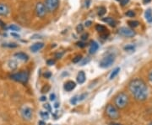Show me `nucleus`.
<instances>
[{
	"instance_id": "obj_6",
	"label": "nucleus",
	"mask_w": 152,
	"mask_h": 125,
	"mask_svg": "<svg viewBox=\"0 0 152 125\" xmlns=\"http://www.w3.org/2000/svg\"><path fill=\"white\" fill-rule=\"evenodd\" d=\"M44 5L47 11H48L49 13H52L58 8L59 0H45Z\"/></svg>"
},
{
	"instance_id": "obj_43",
	"label": "nucleus",
	"mask_w": 152,
	"mask_h": 125,
	"mask_svg": "<svg viewBox=\"0 0 152 125\" xmlns=\"http://www.w3.org/2000/svg\"><path fill=\"white\" fill-rule=\"evenodd\" d=\"M63 55V52H62V53H58V54L56 55V58H58V59H59V58H61L62 57V56Z\"/></svg>"
},
{
	"instance_id": "obj_29",
	"label": "nucleus",
	"mask_w": 152,
	"mask_h": 125,
	"mask_svg": "<svg viewBox=\"0 0 152 125\" xmlns=\"http://www.w3.org/2000/svg\"><path fill=\"white\" fill-rule=\"evenodd\" d=\"M83 30H84V26H83V25H80H80H79L78 26L76 27V31H77V32H78V33H80V32H82V31H83Z\"/></svg>"
},
{
	"instance_id": "obj_15",
	"label": "nucleus",
	"mask_w": 152,
	"mask_h": 125,
	"mask_svg": "<svg viewBox=\"0 0 152 125\" xmlns=\"http://www.w3.org/2000/svg\"><path fill=\"white\" fill-rule=\"evenodd\" d=\"M77 82L80 84H83L85 82V74L83 71H80L77 75Z\"/></svg>"
},
{
	"instance_id": "obj_18",
	"label": "nucleus",
	"mask_w": 152,
	"mask_h": 125,
	"mask_svg": "<svg viewBox=\"0 0 152 125\" xmlns=\"http://www.w3.org/2000/svg\"><path fill=\"white\" fill-rule=\"evenodd\" d=\"M8 66H9V67H10V69L13 71V70H14V69L17 68V62H16L15 60H11L9 61Z\"/></svg>"
},
{
	"instance_id": "obj_32",
	"label": "nucleus",
	"mask_w": 152,
	"mask_h": 125,
	"mask_svg": "<svg viewBox=\"0 0 152 125\" xmlns=\"http://www.w3.org/2000/svg\"><path fill=\"white\" fill-rule=\"evenodd\" d=\"M89 61H90V58H89V57L85 58V59H84V60H83V61H82L81 63H80V66H85V64H87Z\"/></svg>"
},
{
	"instance_id": "obj_51",
	"label": "nucleus",
	"mask_w": 152,
	"mask_h": 125,
	"mask_svg": "<svg viewBox=\"0 0 152 125\" xmlns=\"http://www.w3.org/2000/svg\"><path fill=\"white\" fill-rule=\"evenodd\" d=\"M110 125H122V124H118V123H111V124H110Z\"/></svg>"
},
{
	"instance_id": "obj_9",
	"label": "nucleus",
	"mask_w": 152,
	"mask_h": 125,
	"mask_svg": "<svg viewBox=\"0 0 152 125\" xmlns=\"http://www.w3.org/2000/svg\"><path fill=\"white\" fill-rule=\"evenodd\" d=\"M21 116L25 120L30 121L32 118L33 116V111L29 107H24L21 109Z\"/></svg>"
},
{
	"instance_id": "obj_3",
	"label": "nucleus",
	"mask_w": 152,
	"mask_h": 125,
	"mask_svg": "<svg viewBox=\"0 0 152 125\" xmlns=\"http://www.w3.org/2000/svg\"><path fill=\"white\" fill-rule=\"evenodd\" d=\"M10 78L20 83H26L29 80V72L26 71H20L19 72L13 73L10 75Z\"/></svg>"
},
{
	"instance_id": "obj_41",
	"label": "nucleus",
	"mask_w": 152,
	"mask_h": 125,
	"mask_svg": "<svg viewBox=\"0 0 152 125\" xmlns=\"http://www.w3.org/2000/svg\"><path fill=\"white\" fill-rule=\"evenodd\" d=\"M91 24H92V22L90 21V20H89V21H86V22H85V26H86V27H90V26H91Z\"/></svg>"
},
{
	"instance_id": "obj_34",
	"label": "nucleus",
	"mask_w": 152,
	"mask_h": 125,
	"mask_svg": "<svg viewBox=\"0 0 152 125\" xmlns=\"http://www.w3.org/2000/svg\"><path fill=\"white\" fill-rule=\"evenodd\" d=\"M88 36H89V34H86V33H85V34L81 35V40H86L88 39Z\"/></svg>"
},
{
	"instance_id": "obj_46",
	"label": "nucleus",
	"mask_w": 152,
	"mask_h": 125,
	"mask_svg": "<svg viewBox=\"0 0 152 125\" xmlns=\"http://www.w3.org/2000/svg\"><path fill=\"white\" fill-rule=\"evenodd\" d=\"M151 0H143V3H144V4H147V3H151Z\"/></svg>"
},
{
	"instance_id": "obj_20",
	"label": "nucleus",
	"mask_w": 152,
	"mask_h": 125,
	"mask_svg": "<svg viewBox=\"0 0 152 125\" xmlns=\"http://www.w3.org/2000/svg\"><path fill=\"white\" fill-rule=\"evenodd\" d=\"M128 24L132 28H136L140 25V22L137 21V20H129V21H128Z\"/></svg>"
},
{
	"instance_id": "obj_33",
	"label": "nucleus",
	"mask_w": 152,
	"mask_h": 125,
	"mask_svg": "<svg viewBox=\"0 0 152 125\" xmlns=\"http://www.w3.org/2000/svg\"><path fill=\"white\" fill-rule=\"evenodd\" d=\"M86 97H87V93H83V94H81L79 97V101H83L85 98H86Z\"/></svg>"
},
{
	"instance_id": "obj_8",
	"label": "nucleus",
	"mask_w": 152,
	"mask_h": 125,
	"mask_svg": "<svg viewBox=\"0 0 152 125\" xmlns=\"http://www.w3.org/2000/svg\"><path fill=\"white\" fill-rule=\"evenodd\" d=\"M118 34L120 35L123 36V37H127V38H131L135 35L134 31L132 30L129 28H127V27H122V28H120L118 29Z\"/></svg>"
},
{
	"instance_id": "obj_13",
	"label": "nucleus",
	"mask_w": 152,
	"mask_h": 125,
	"mask_svg": "<svg viewBox=\"0 0 152 125\" xmlns=\"http://www.w3.org/2000/svg\"><path fill=\"white\" fill-rule=\"evenodd\" d=\"M14 56V57L19 59V60H23V61H27L29 59V56L24 52H17V53H15Z\"/></svg>"
},
{
	"instance_id": "obj_26",
	"label": "nucleus",
	"mask_w": 152,
	"mask_h": 125,
	"mask_svg": "<svg viewBox=\"0 0 152 125\" xmlns=\"http://www.w3.org/2000/svg\"><path fill=\"white\" fill-rule=\"evenodd\" d=\"M79 102V97L78 96H75L74 97H72V99L70 100V102L73 104V105H75L77 102Z\"/></svg>"
},
{
	"instance_id": "obj_10",
	"label": "nucleus",
	"mask_w": 152,
	"mask_h": 125,
	"mask_svg": "<svg viewBox=\"0 0 152 125\" xmlns=\"http://www.w3.org/2000/svg\"><path fill=\"white\" fill-rule=\"evenodd\" d=\"M76 87V83L73 81H69V82H65L64 86H63V88L66 92H71Z\"/></svg>"
},
{
	"instance_id": "obj_50",
	"label": "nucleus",
	"mask_w": 152,
	"mask_h": 125,
	"mask_svg": "<svg viewBox=\"0 0 152 125\" xmlns=\"http://www.w3.org/2000/svg\"><path fill=\"white\" fill-rule=\"evenodd\" d=\"M38 125H46V124L43 122V121H40V122L38 123Z\"/></svg>"
},
{
	"instance_id": "obj_39",
	"label": "nucleus",
	"mask_w": 152,
	"mask_h": 125,
	"mask_svg": "<svg viewBox=\"0 0 152 125\" xmlns=\"http://www.w3.org/2000/svg\"><path fill=\"white\" fill-rule=\"evenodd\" d=\"M51 72H49V71H47V72L44 74V76L46 77V78H50V76H51Z\"/></svg>"
},
{
	"instance_id": "obj_17",
	"label": "nucleus",
	"mask_w": 152,
	"mask_h": 125,
	"mask_svg": "<svg viewBox=\"0 0 152 125\" xmlns=\"http://www.w3.org/2000/svg\"><path fill=\"white\" fill-rule=\"evenodd\" d=\"M96 31L100 32L101 34H102V33H104V32H107V28H106L105 26H103V25H96Z\"/></svg>"
},
{
	"instance_id": "obj_25",
	"label": "nucleus",
	"mask_w": 152,
	"mask_h": 125,
	"mask_svg": "<svg viewBox=\"0 0 152 125\" xmlns=\"http://www.w3.org/2000/svg\"><path fill=\"white\" fill-rule=\"evenodd\" d=\"M106 12H107L106 8H104V7H100V8H99V10H98V15L103 16L104 14H106Z\"/></svg>"
},
{
	"instance_id": "obj_37",
	"label": "nucleus",
	"mask_w": 152,
	"mask_h": 125,
	"mask_svg": "<svg viewBox=\"0 0 152 125\" xmlns=\"http://www.w3.org/2000/svg\"><path fill=\"white\" fill-rule=\"evenodd\" d=\"M55 99H56V95H55V93H52V94L50 95V100L52 101H55Z\"/></svg>"
},
{
	"instance_id": "obj_23",
	"label": "nucleus",
	"mask_w": 152,
	"mask_h": 125,
	"mask_svg": "<svg viewBox=\"0 0 152 125\" xmlns=\"http://www.w3.org/2000/svg\"><path fill=\"white\" fill-rule=\"evenodd\" d=\"M144 16H145L146 19L149 20L152 17V10L151 8H148L147 10L145 11V13H144Z\"/></svg>"
},
{
	"instance_id": "obj_1",
	"label": "nucleus",
	"mask_w": 152,
	"mask_h": 125,
	"mask_svg": "<svg viewBox=\"0 0 152 125\" xmlns=\"http://www.w3.org/2000/svg\"><path fill=\"white\" fill-rule=\"evenodd\" d=\"M129 90L133 98L138 102H144L148 98L149 89L142 79H133L129 84Z\"/></svg>"
},
{
	"instance_id": "obj_44",
	"label": "nucleus",
	"mask_w": 152,
	"mask_h": 125,
	"mask_svg": "<svg viewBox=\"0 0 152 125\" xmlns=\"http://www.w3.org/2000/svg\"><path fill=\"white\" fill-rule=\"evenodd\" d=\"M0 27H2V28H4L5 27V24L3 21H2L1 19H0Z\"/></svg>"
},
{
	"instance_id": "obj_7",
	"label": "nucleus",
	"mask_w": 152,
	"mask_h": 125,
	"mask_svg": "<svg viewBox=\"0 0 152 125\" xmlns=\"http://www.w3.org/2000/svg\"><path fill=\"white\" fill-rule=\"evenodd\" d=\"M35 11H36V16L39 17V18H43L44 16L46 15V14H47L46 7H45V5H44V3H36Z\"/></svg>"
},
{
	"instance_id": "obj_2",
	"label": "nucleus",
	"mask_w": 152,
	"mask_h": 125,
	"mask_svg": "<svg viewBox=\"0 0 152 125\" xmlns=\"http://www.w3.org/2000/svg\"><path fill=\"white\" fill-rule=\"evenodd\" d=\"M129 97L127 93L125 92H119L114 98V105L118 109H123L129 105Z\"/></svg>"
},
{
	"instance_id": "obj_31",
	"label": "nucleus",
	"mask_w": 152,
	"mask_h": 125,
	"mask_svg": "<svg viewBox=\"0 0 152 125\" xmlns=\"http://www.w3.org/2000/svg\"><path fill=\"white\" fill-rule=\"evenodd\" d=\"M76 45H77V46H79L80 48H84V47L86 46L85 43H84V42H77Z\"/></svg>"
},
{
	"instance_id": "obj_16",
	"label": "nucleus",
	"mask_w": 152,
	"mask_h": 125,
	"mask_svg": "<svg viewBox=\"0 0 152 125\" xmlns=\"http://www.w3.org/2000/svg\"><path fill=\"white\" fill-rule=\"evenodd\" d=\"M102 21L105 22V23H107V24H108L110 26H111V27H115V26H116V25H117L116 20L113 19V18H111V17L103 18V19H102Z\"/></svg>"
},
{
	"instance_id": "obj_36",
	"label": "nucleus",
	"mask_w": 152,
	"mask_h": 125,
	"mask_svg": "<svg viewBox=\"0 0 152 125\" xmlns=\"http://www.w3.org/2000/svg\"><path fill=\"white\" fill-rule=\"evenodd\" d=\"M47 62V65H49V66H52V65H54L55 64V60H52H52H48Z\"/></svg>"
},
{
	"instance_id": "obj_22",
	"label": "nucleus",
	"mask_w": 152,
	"mask_h": 125,
	"mask_svg": "<svg viewBox=\"0 0 152 125\" xmlns=\"http://www.w3.org/2000/svg\"><path fill=\"white\" fill-rule=\"evenodd\" d=\"M8 29L12 31H14V32H18L19 30H20V28L16 25H10V26L8 27Z\"/></svg>"
},
{
	"instance_id": "obj_47",
	"label": "nucleus",
	"mask_w": 152,
	"mask_h": 125,
	"mask_svg": "<svg viewBox=\"0 0 152 125\" xmlns=\"http://www.w3.org/2000/svg\"><path fill=\"white\" fill-rule=\"evenodd\" d=\"M46 99H47V97H46L45 96H42L41 97V99H40V100H41V102H44V101H46Z\"/></svg>"
},
{
	"instance_id": "obj_5",
	"label": "nucleus",
	"mask_w": 152,
	"mask_h": 125,
	"mask_svg": "<svg viewBox=\"0 0 152 125\" xmlns=\"http://www.w3.org/2000/svg\"><path fill=\"white\" fill-rule=\"evenodd\" d=\"M115 56L113 54H108L101 59L100 61V67L101 68H108L114 63Z\"/></svg>"
},
{
	"instance_id": "obj_53",
	"label": "nucleus",
	"mask_w": 152,
	"mask_h": 125,
	"mask_svg": "<svg viewBox=\"0 0 152 125\" xmlns=\"http://www.w3.org/2000/svg\"><path fill=\"white\" fill-rule=\"evenodd\" d=\"M148 125H152V122H151V123H150V124H148Z\"/></svg>"
},
{
	"instance_id": "obj_28",
	"label": "nucleus",
	"mask_w": 152,
	"mask_h": 125,
	"mask_svg": "<svg viewBox=\"0 0 152 125\" xmlns=\"http://www.w3.org/2000/svg\"><path fill=\"white\" fill-rule=\"evenodd\" d=\"M124 50L127 51H133V50H134V45H127V46L124 47Z\"/></svg>"
},
{
	"instance_id": "obj_54",
	"label": "nucleus",
	"mask_w": 152,
	"mask_h": 125,
	"mask_svg": "<svg viewBox=\"0 0 152 125\" xmlns=\"http://www.w3.org/2000/svg\"><path fill=\"white\" fill-rule=\"evenodd\" d=\"M118 1H121V0H118Z\"/></svg>"
},
{
	"instance_id": "obj_11",
	"label": "nucleus",
	"mask_w": 152,
	"mask_h": 125,
	"mask_svg": "<svg viewBox=\"0 0 152 125\" xmlns=\"http://www.w3.org/2000/svg\"><path fill=\"white\" fill-rule=\"evenodd\" d=\"M10 13L8 5L4 3H0V16H7Z\"/></svg>"
},
{
	"instance_id": "obj_30",
	"label": "nucleus",
	"mask_w": 152,
	"mask_h": 125,
	"mask_svg": "<svg viewBox=\"0 0 152 125\" xmlns=\"http://www.w3.org/2000/svg\"><path fill=\"white\" fill-rule=\"evenodd\" d=\"M126 15H127L128 17H134L135 13L133 12V11H132V10H129V11H128V12L126 13Z\"/></svg>"
},
{
	"instance_id": "obj_49",
	"label": "nucleus",
	"mask_w": 152,
	"mask_h": 125,
	"mask_svg": "<svg viewBox=\"0 0 152 125\" xmlns=\"http://www.w3.org/2000/svg\"><path fill=\"white\" fill-rule=\"evenodd\" d=\"M59 106H60V104L58 103V102H56V103L54 104V108H58Z\"/></svg>"
},
{
	"instance_id": "obj_38",
	"label": "nucleus",
	"mask_w": 152,
	"mask_h": 125,
	"mask_svg": "<svg viewBox=\"0 0 152 125\" xmlns=\"http://www.w3.org/2000/svg\"><path fill=\"white\" fill-rule=\"evenodd\" d=\"M43 107H44V108H45V109L48 110V111H51V110H52V108H51V107H50L49 104H45V105H44Z\"/></svg>"
},
{
	"instance_id": "obj_19",
	"label": "nucleus",
	"mask_w": 152,
	"mask_h": 125,
	"mask_svg": "<svg viewBox=\"0 0 152 125\" xmlns=\"http://www.w3.org/2000/svg\"><path fill=\"white\" fill-rule=\"evenodd\" d=\"M119 71H120V68L119 67H117L116 69L114 70V71L111 72V74L110 75V80H112L113 78H115L118 75V73H119Z\"/></svg>"
},
{
	"instance_id": "obj_27",
	"label": "nucleus",
	"mask_w": 152,
	"mask_h": 125,
	"mask_svg": "<svg viewBox=\"0 0 152 125\" xmlns=\"http://www.w3.org/2000/svg\"><path fill=\"white\" fill-rule=\"evenodd\" d=\"M81 60H82V56L80 55V56H77L73 59V62H74V63H79Z\"/></svg>"
},
{
	"instance_id": "obj_14",
	"label": "nucleus",
	"mask_w": 152,
	"mask_h": 125,
	"mask_svg": "<svg viewBox=\"0 0 152 125\" xmlns=\"http://www.w3.org/2000/svg\"><path fill=\"white\" fill-rule=\"evenodd\" d=\"M99 49V45L97 43H96V41H92L91 42V46H90V49H89V53L90 54H95V53L96 52V51L98 50Z\"/></svg>"
},
{
	"instance_id": "obj_42",
	"label": "nucleus",
	"mask_w": 152,
	"mask_h": 125,
	"mask_svg": "<svg viewBox=\"0 0 152 125\" xmlns=\"http://www.w3.org/2000/svg\"><path fill=\"white\" fill-rule=\"evenodd\" d=\"M148 78H149V80H150V82H152V71H150V73H149V76H148Z\"/></svg>"
},
{
	"instance_id": "obj_40",
	"label": "nucleus",
	"mask_w": 152,
	"mask_h": 125,
	"mask_svg": "<svg viewBox=\"0 0 152 125\" xmlns=\"http://www.w3.org/2000/svg\"><path fill=\"white\" fill-rule=\"evenodd\" d=\"M129 2V0H121V3H122V6H124V5H126Z\"/></svg>"
},
{
	"instance_id": "obj_35",
	"label": "nucleus",
	"mask_w": 152,
	"mask_h": 125,
	"mask_svg": "<svg viewBox=\"0 0 152 125\" xmlns=\"http://www.w3.org/2000/svg\"><path fill=\"white\" fill-rule=\"evenodd\" d=\"M50 89V87H49L48 85H47V88H46V86L45 87H44L42 89H41V92H47V91H48V90Z\"/></svg>"
},
{
	"instance_id": "obj_21",
	"label": "nucleus",
	"mask_w": 152,
	"mask_h": 125,
	"mask_svg": "<svg viewBox=\"0 0 152 125\" xmlns=\"http://www.w3.org/2000/svg\"><path fill=\"white\" fill-rule=\"evenodd\" d=\"M3 47H6V48H16L18 47V45L15 43H4L2 45Z\"/></svg>"
},
{
	"instance_id": "obj_52",
	"label": "nucleus",
	"mask_w": 152,
	"mask_h": 125,
	"mask_svg": "<svg viewBox=\"0 0 152 125\" xmlns=\"http://www.w3.org/2000/svg\"><path fill=\"white\" fill-rule=\"evenodd\" d=\"M148 21H149V22H152V17H151L149 20H148Z\"/></svg>"
},
{
	"instance_id": "obj_24",
	"label": "nucleus",
	"mask_w": 152,
	"mask_h": 125,
	"mask_svg": "<svg viewBox=\"0 0 152 125\" xmlns=\"http://www.w3.org/2000/svg\"><path fill=\"white\" fill-rule=\"evenodd\" d=\"M40 115H41V118H43V119H48L49 118V113H48V112H44V111H41V113H40Z\"/></svg>"
},
{
	"instance_id": "obj_48",
	"label": "nucleus",
	"mask_w": 152,
	"mask_h": 125,
	"mask_svg": "<svg viewBox=\"0 0 152 125\" xmlns=\"http://www.w3.org/2000/svg\"><path fill=\"white\" fill-rule=\"evenodd\" d=\"M11 35H13V36H15V37H18V38H20V35H19V34H16L15 33H11Z\"/></svg>"
},
{
	"instance_id": "obj_4",
	"label": "nucleus",
	"mask_w": 152,
	"mask_h": 125,
	"mask_svg": "<svg viewBox=\"0 0 152 125\" xmlns=\"http://www.w3.org/2000/svg\"><path fill=\"white\" fill-rule=\"evenodd\" d=\"M106 114L107 115L109 118L112 119V120L119 118L120 117L118 108L112 104H107V106L106 107Z\"/></svg>"
},
{
	"instance_id": "obj_12",
	"label": "nucleus",
	"mask_w": 152,
	"mask_h": 125,
	"mask_svg": "<svg viewBox=\"0 0 152 125\" xmlns=\"http://www.w3.org/2000/svg\"><path fill=\"white\" fill-rule=\"evenodd\" d=\"M44 47V44L42 42H37V43H35L33 44V45L30 46V50L32 51V52L36 53L37 52V51H39L40 50H41Z\"/></svg>"
},
{
	"instance_id": "obj_45",
	"label": "nucleus",
	"mask_w": 152,
	"mask_h": 125,
	"mask_svg": "<svg viewBox=\"0 0 152 125\" xmlns=\"http://www.w3.org/2000/svg\"><path fill=\"white\" fill-rule=\"evenodd\" d=\"M87 2H85V3H86V4H85V6H86V8H89L90 7V3H91V0H86Z\"/></svg>"
}]
</instances>
